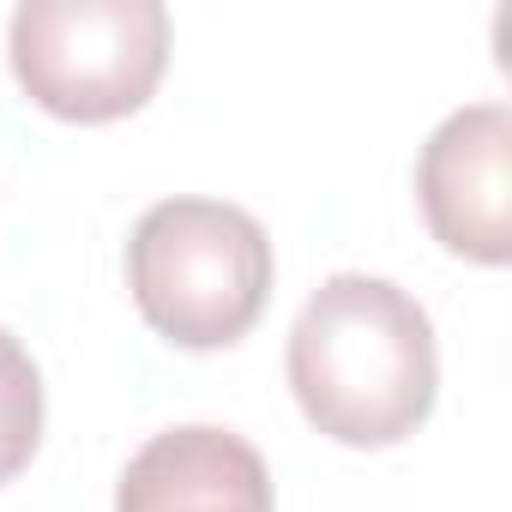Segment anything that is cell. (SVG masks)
<instances>
[{"mask_svg":"<svg viewBox=\"0 0 512 512\" xmlns=\"http://www.w3.org/2000/svg\"><path fill=\"white\" fill-rule=\"evenodd\" d=\"M290 392L302 416L338 446H398L410 440L440 392V350L428 308L368 272L326 278L284 344Z\"/></svg>","mask_w":512,"mask_h":512,"instance_id":"1","label":"cell"},{"mask_svg":"<svg viewBox=\"0 0 512 512\" xmlns=\"http://www.w3.org/2000/svg\"><path fill=\"white\" fill-rule=\"evenodd\" d=\"M272 272L278 260L266 223L229 199H157L127 235L133 308L181 350H229L247 338L266 314Z\"/></svg>","mask_w":512,"mask_h":512,"instance_id":"2","label":"cell"},{"mask_svg":"<svg viewBox=\"0 0 512 512\" xmlns=\"http://www.w3.org/2000/svg\"><path fill=\"white\" fill-rule=\"evenodd\" d=\"M19 91L79 127L121 121L151 103L169 67L163 0H25L7 25Z\"/></svg>","mask_w":512,"mask_h":512,"instance_id":"3","label":"cell"},{"mask_svg":"<svg viewBox=\"0 0 512 512\" xmlns=\"http://www.w3.org/2000/svg\"><path fill=\"white\" fill-rule=\"evenodd\" d=\"M416 199L446 253L470 266H506L512 260V109L506 103L452 109L416 157Z\"/></svg>","mask_w":512,"mask_h":512,"instance_id":"4","label":"cell"},{"mask_svg":"<svg viewBox=\"0 0 512 512\" xmlns=\"http://www.w3.org/2000/svg\"><path fill=\"white\" fill-rule=\"evenodd\" d=\"M115 512H278V494L266 458L241 434L181 422L121 464Z\"/></svg>","mask_w":512,"mask_h":512,"instance_id":"5","label":"cell"},{"mask_svg":"<svg viewBox=\"0 0 512 512\" xmlns=\"http://www.w3.org/2000/svg\"><path fill=\"white\" fill-rule=\"evenodd\" d=\"M43 446V368L0 326V488H7Z\"/></svg>","mask_w":512,"mask_h":512,"instance_id":"6","label":"cell"}]
</instances>
